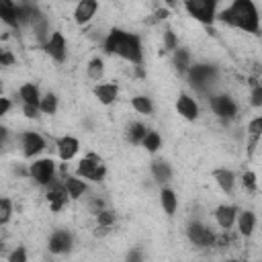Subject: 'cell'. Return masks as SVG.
I'll return each mask as SVG.
<instances>
[{"label":"cell","mask_w":262,"mask_h":262,"mask_svg":"<svg viewBox=\"0 0 262 262\" xmlns=\"http://www.w3.org/2000/svg\"><path fill=\"white\" fill-rule=\"evenodd\" d=\"M172 53H174V55H172L174 68H176L180 74H186V72L190 70V55H188V51L182 49V47H176Z\"/></svg>","instance_id":"25"},{"label":"cell","mask_w":262,"mask_h":262,"mask_svg":"<svg viewBox=\"0 0 262 262\" xmlns=\"http://www.w3.org/2000/svg\"><path fill=\"white\" fill-rule=\"evenodd\" d=\"M18 98H20L25 104H37V106H39V102H41V92H39V88H37L33 82H27V84H23V86L18 88Z\"/></svg>","instance_id":"24"},{"label":"cell","mask_w":262,"mask_h":262,"mask_svg":"<svg viewBox=\"0 0 262 262\" xmlns=\"http://www.w3.org/2000/svg\"><path fill=\"white\" fill-rule=\"evenodd\" d=\"M104 51L111 53V55H119L121 59L133 63V66L143 63V47H141L139 35L123 31V29H113V31L106 33Z\"/></svg>","instance_id":"1"},{"label":"cell","mask_w":262,"mask_h":262,"mask_svg":"<svg viewBox=\"0 0 262 262\" xmlns=\"http://www.w3.org/2000/svg\"><path fill=\"white\" fill-rule=\"evenodd\" d=\"M162 2H166L170 8H174V6H176V0H162Z\"/></svg>","instance_id":"40"},{"label":"cell","mask_w":262,"mask_h":262,"mask_svg":"<svg viewBox=\"0 0 262 262\" xmlns=\"http://www.w3.org/2000/svg\"><path fill=\"white\" fill-rule=\"evenodd\" d=\"M147 127L143 125V123H139V121H135V123H131L129 127H127V139L133 143V145H141V141H143V137L147 135Z\"/></svg>","instance_id":"27"},{"label":"cell","mask_w":262,"mask_h":262,"mask_svg":"<svg viewBox=\"0 0 262 262\" xmlns=\"http://www.w3.org/2000/svg\"><path fill=\"white\" fill-rule=\"evenodd\" d=\"M246 131H248V156H252L256 145H258V141L262 139V115L250 119Z\"/></svg>","instance_id":"19"},{"label":"cell","mask_w":262,"mask_h":262,"mask_svg":"<svg viewBox=\"0 0 262 262\" xmlns=\"http://www.w3.org/2000/svg\"><path fill=\"white\" fill-rule=\"evenodd\" d=\"M242 184H244L246 190H252V192H254V190L258 188V184H256V174L250 172V170L244 172V174H242Z\"/></svg>","instance_id":"35"},{"label":"cell","mask_w":262,"mask_h":262,"mask_svg":"<svg viewBox=\"0 0 262 262\" xmlns=\"http://www.w3.org/2000/svg\"><path fill=\"white\" fill-rule=\"evenodd\" d=\"M76 174L86 178V180H92V182H100L106 174V166L102 164V160L96 156V154H88L84 156L78 166H76Z\"/></svg>","instance_id":"4"},{"label":"cell","mask_w":262,"mask_h":262,"mask_svg":"<svg viewBox=\"0 0 262 262\" xmlns=\"http://www.w3.org/2000/svg\"><path fill=\"white\" fill-rule=\"evenodd\" d=\"M186 235H188L190 244L192 246H199V248H211V246H215V239H217V235L213 233V229L207 227L201 221H192L188 225V229H186Z\"/></svg>","instance_id":"7"},{"label":"cell","mask_w":262,"mask_h":262,"mask_svg":"<svg viewBox=\"0 0 262 262\" xmlns=\"http://www.w3.org/2000/svg\"><path fill=\"white\" fill-rule=\"evenodd\" d=\"M160 205H162L164 213L168 217H172L176 213V209H178V196H176V192L172 188H168V186H162V190H160Z\"/></svg>","instance_id":"22"},{"label":"cell","mask_w":262,"mask_h":262,"mask_svg":"<svg viewBox=\"0 0 262 262\" xmlns=\"http://www.w3.org/2000/svg\"><path fill=\"white\" fill-rule=\"evenodd\" d=\"M213 180L217 182V186L225 194H231L235 190V174L229 168H217V170H213Z\"/></svg>","instance_id":"18"},{"label":"cell","mask_w":262,"mask_h":262,"mask_svg":"<svg viewBox=\"0 0 262 262\" xmlns=\"http://www.w3.org/2000/svg\"><path fill=\"white\" fill-rule=\"evenodd\" d=\"M20 149L25 158H35L45 149V139L37 131H23L20 133Z\"/></svg>","instance_id":"10"},{"label":"cell","mask_w":262,"mask_h":262,"mask_svg":"<svg viewBox=\"0 0 262 262\" xmlns=\"http://www.w3.org/2000/svg\"><path fill=\"white\" fill-rule=\"evenodd\" d=\"M76 2H80V0H76Z\"/></svg>","instance_id":"43"},{"label":"cell","mask_w":262,"mask_h":262,"mask_svg":"<svg viewBox=\"0 0 262 262\" xmlns=\"http://www.w3.org/2000/svg\"><path fill=\"white\" fill-rule=\"evenodd\" d=\"M94 96L98 98L100 104L108 106L113 104L117 98H119V86L115 82H102V84H96L94 86Z\"/></svg>","instance_id":"17"},{"label":"cell","mask_w":262,"mask_h":262,"mask_svg":"<svg viewBox=\"0 0 262 262\" xmlns=\"http://www.w3.org/2000/svg\"><path fill=\"white\" fill-rule=\"evenodd\" d=\"M237 213H239V211H237L235 205H219V207L213 211L215 221H217V225H219L223 231H229V229L235 225Z\"/></svg>","instance_id":"13"},{"label":"cell","mask_w":262,"mask_h":262,"mask_svg":"<svg viewBox=\"0 0 262 262\" xmlns=\"http://www.w3.org/2000/svg\"><path fill=\"white\" fill-rule=\"evenodd\" d=\"M131 108H133L135 113H139V115H151V113H154V102H151L149 96L137 94V96L131 98Z\"/></svg>","instance_id":"26"},{"label":"cell","mask_w":262,"mask_h":262,"mask_svg":"<svg viewBox=\"0 0 262 262\" xmlns=\"http://www.w3.org/2000/svg\"><path fill=\"white\" fill-rule=\"evenodd\" d=\"M98 10V0H80L74 8V20L76 25H88Z\"/></svg>","instance_id":"15"},{"label":"cell","mask_w":262,"mask_h":262,"mask_svg":"<svg viewBox=\"0 0 262 262\" xmlns=\"http://www.w3.org/2000/svg\"><path fill=\"white\" fill-rule=\"evenodd\" d=\"M211 108L219 119H233L237 115V104L233 102V98L229 94H213L211 96Z\"/></svg>","instance_id":"9"},{"label":"cell","mask_w":262,"mask_h":262,"mask_svg":"<svg viewBox=\"0 0 262 262\" xmlns=\"http://www.w3.org/2000/svg\"><path fill=\"white\" fill-rule=\"evenodd\" d=\"M237 229L244 237H250L254 233V227H256V215L252 211H239L237 213Z\"/></svg>","instance_id":"23"},{"label":"cell","mask_w":262,"mask_h":262,"mask_svg":"<svg viewBox=\"0 0 262 262\" xmlns=\"http://www.w3.org/2000/svg\"><path fill=\"white\" fill-rule=\"evenodd\" d=\"M0 63H2V66H12V63H14L12 53H10V51H2V55H0Z\"/></svg>","instance_id":"38"},{"label":"cell","mask_w":262,"mask_h":262,"mask_svg":"<svg viewBox=\"0 0 262 262\" xmlns=\"http://www.w3.org/2000/svg\"><path fill=\"white\" fill-rule=\"evenodd\" d=\"M12 217V201L8 196L0 199V225H6Z\"/></svg>","instance_id":"32"},{"label":"cell","mask_w":262,"mask_h":262,"mask_svg":"<svg viewBox=\"0 0 262 262\" xmlns=\"http://www.w3.org/2000/svg\"><path fill=\"white\" fill-rule=\"evenodd\" d=\"M250 104L260 108L262 106V84H254L252 92H250Z\"/></svg>","instance_id":"34"},{"label":"cell","mask_w":262,"mask_h":262,"mask_svg":"<svg viewBox=\"0 0 262 262\" xmlns=\"http://www.w3.org/2000/svg\"><path fill=\"white\" fill-rule=\"evenodd\" d=\"M186 12L201 25H213L219 14V0H184Z\"/></svg>","instance_id":"3"},{"label":"cell","mask_w":262,"mask_h":262,"mask_svg":"<svg viewBox=\"0 0 262 262\" xmlns=\"http://www.w3.org/2000/svg\"><path fill=\"white\" fill-rule=\"evenodd\" d=\"M29 176H31L39 186H47V184L55 178V162H53L51 158L33 160V164L29 166Z\"/></svg>","instance_id":"6"},{"label":"cell","mask_w":262,"mask_h":262,"mask_svg":"<svg viewBox=\"0 0 262 262\" xmlns=\"http://www.w3.org/2000/svg\"><path fill=\"white\" fill-rule=\"evenodd\" d=\"M72 246H74L72 233L68 229H55L51 233V237H49V246L47 248H49L51 254H66V252L72 250Z\"/></svg>","instance_id":"12"},{"label":"cell","mask_w":262,"mask_h":262,"mask_svg":"<svg viewBox=\"0 0 262 262\" xmlns=\"http://www.w3.org/2000/svg\"><path fill=\"white\" fill-rule=\"evenodd\" d=\"M217 20L252 35L260 31V14L252 0H233L227 8L217 14Z\"/></svg>","instance_id":"2"},{"label":"cell","mask_w":262,"mask_h":262,"mask_svg":"<svg viewBox=\"0 0 262 262\" xmlns=\"http://www.w3.org/2000/svg\"><path fill=\"white\" fill-rule=\"evenodd\" d=\"M61 178H63V184L68 188L70 199H80L88 190L86 180H82V176H78V174H63Z\"/></svg>","instance_id":"20"},{"label":"cell","mask_w":262,"mask_h":262,"mask_svg":"<svg viewBox=\"0 0 262 262\" xmlns=\"http://www.w3.org/2000/svg\"><path fill=\"white\" fill-rule=\"evenodd\" d=\"M39 113H41V108H39L37 104H25V102H23V115H25L27 119H37Z\"/></svg>","instance_id":"37"},{"label":"cell","mask_w":262,"mask_h":262,"mask_svg":"<svg viewBox=\"0 0 262 262\" xmlns=\"http://www.w3.org/2000/svg\"><path fill=\"white\" fill-rule=\"evenodd\" d=\"M86 74H88L90 80L100 82L104 78V61H102V57H92L88 61V66H86Z\"/></svg>","instance_id":"28"},{"label":"cell","mask_w":262,"mask_h":262,"mask_svg":"<svg viewBox=\"0 0 262 262\" xmlns=\"http://www.w3.org/2000/svg\"><path fill=\"white\" fill-rule=\"evenodd\" d=\"M178 47V39L174 35V31H164V51H174Z\"/></svg>","instance_id":"33"},{"label":"cell","mask_w":262,"mask_h":262,"mask_svg":"<svg viewBox=\"0 0 262 262\" xmlns=\"http://www.w3.org/2000/svg\"><path fill=\"white\" fill-rule=\"evenodd\" d=\"M14 2H20V0H14Z\"/></svg>","instance_id":"42"},{"label":"cell","mask_w":262,"mask_h":262,"mask_svg":"<svg viewBox=\"0 0 262 262\" xmlns=\"http://www.w3.org/2000/svg\"><path fill=\"white\" fill-rule=\"evenodd\" d=\"M39 108L43 115H55L57 111V96L53 92H47L41 96V102H39Z\"/></svg>","instance_id":"29"},{"label":"cell","mask_w":262,"mask_h":262,"mask_svg":"<svg viewBox=\"0 0 262 262\" xmlns=\"http://www.w3.org/2000/svg\"><path fill=\"white\" fill-rule=\"evenodd\" d=\"M43 49H45V53L55 63H63L66 57H68V41L63 37V33L61 31H53L51 37H49V41L43 45Z\"/></svg>","instance_id":"8"},{"label":"cell","mask_w":262,"mask_h":262,"mask_svg":"<svg viewBox=\"0 0 262 262\" xmlns=\"http://www.w3.org/2000/svg\"><path fill=\"white\" fill-rule=\"evenodd\" d=\"M63 2H70V0H63Z\"/></svg>","instance_id":"41"},{"label":"cell","mask_w":262,"mask_h":262,"mask_svg":"<svg viewBox=\"0 0 262 262\" xmlns=\"http://www.w3.org/2000/svg\"><path fill=\"white\" fill-rule=\"evenodd\" d=\"M0 18L4 25L16 29L20 25V4L14 0H0Z\"/></svg>","instance_id":"14"},{"label":"cell","mask_w":262,"mask_h":262,"mask_svg":"<svg viewBox=\"0 0 262 262\" xmlns=\"http://www.w3.org/2000/svg\"><path fill=\"white\" fill-rule=\"evenodd\" d=\"M96 223L100 225V229H108V227L115 223V211L100 209V211L96 213Z\"/></svg>","instance_id":"31"},{"label":"cell","mask_w":262,"mask_h":262,"mask_svg":"<svg viewBox=\"0 0 262 262\" xmlns=\"http://www.w3.org/2000/svg\"><path fill=\"white\" fill-rule=\"evenodd\" d=\"M55 147H57V156L59 160L66 164L70 160H74L80 151V141L74 135H61L59 139H55Z\"/></svg>","instance_id":"11"},{"label":"cell","mask_w":262,"mask_h":262,"mask_svg":"<svg viewBox=\"0 0 262 262\" xmlns=\"http://www.w3.org/2000/svg\"><path fill=\"white\" fill-rule=\"evenodd\" d=\"M149 170H151L154 180H156L158 184H162V186L172 180V168H170V164L164 162V160H154L151 166H149Z\"/></svg>","instance_id":"21"},{"label":"cell","mask_w":262,"mask_h":262,"mask_svg":"<svg viewBox=\"0 0 262 262\" xmlns=\"http://www.w3.org/2000/svg\"><path fill=\"white\" fill-rule=\"evenodd\" d=\"M10 106H12V104H10V100H8V98H0V115H2V117L10 111Z\"/></svg>","instance_id":"39"},{"label":"cell","mask_w":262,"mask_h":262,"mask_svg":"<svg viewBox=\"0 0 262 262\" xmlns=\"http://www.w3.org/2000/svg\"><path fill=\"white\" fill-rule=\"evenodd\" d=\"M8 262H27V252H25V248H23V246L14 248V250L10 252V256H8Z\"/></svg>","instance_id":"36"},{"label":"cell","mask_w":262,"mask_h":262,"mask_svg":"<svg viewBox=\"0 0 262 262\" xmlns=\"http://www.w3.org/2000/svg\"><path fill=\"white\" fill-rule=\"evenodd\" d=\"M176 111H178V115H180L182 119H186V121H196V117H199V104H196V100H194L190 94H186V92H182V94L176 98Z\"/></svg>","instance_id":"16"},{"label":"cell","mask_w":262,"mask_h":262,"mask_svg":"<svg viewBox=\"0 0 262 262\" xmlns=\"http://www.w3.org/2000/svg\"><path fill=\"white\" fill-rule=\"evenodd\" d=\"M141 145H143V149H145V151L156 154V151L162 147V137H160V133H156V131H147V135L143 137Z\"/></svg>","instance_id":"30"},{"label":"cell","mask_w":262,"mask_h":262,"mask_svg":"<svg viewBox=\"0 0 262 262\" xmlns=\"http://www.w3.org/2000/svg\"><path fill=\"white\" fill-rule=\"evenodd\" d=\"M186 78L190 82L192 88L196 90H207L215 78H217V70L209 63H196V66H190V70L186 72Z\"/></svg>","instance_id":"5"}]
</instances>
